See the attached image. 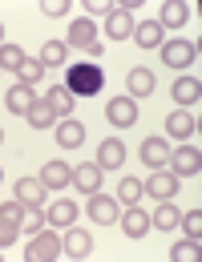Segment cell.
I'll use <instances>...</instances> for the list:
<instances>
[{"instance_id": "cell-1", "label": "cell", "mask_w": 202, "mask_h": 262, "mask_svg": "<svg viewBox=\"0 0 202 262\" xmlns=\"http://www.w3.org/2000/svg\"><path fill=\"white\" fill-rule=\"evenodd\" d=\"M101 85H105V73H101L93 61H81V65H69V77H65V89L73 97H93L101 93Z\"/></svg>"}, {"instance_id": "cell-2", "label": "cell", "mask_w": 202, "mask_h": 262, "mask_svg": "<svg viewBox=\"0 0 202 262\" xmlns=\"http://www.w3.org/2000/svg\"><path fill=\"white\" fill-rule=\"evenodd\" d=\"M57 254H61V234H53V230L33 234L25 246V262H53Z\"/></svg>"}, {"instance_id": "cell-3", "label": "cell", "mask_w": 202, "mask_h": 262, "mask_svg": "<svg viewBox=\"0 0 202 262\" xmlns=\"http://www.w3.org/2000/svg\"><path fill=\"white\" fill-rule=\"evenodd\" d=\"M174 165V178H198V169H202V154H198V145H182V149H170V162Z\"/></svg>"}, {"instance_id": "cell-4", "label": "cell", "mask_w": 202, "mask_h": 262, "mask_svg": "<svg viewBox=\"0 0 202 262\" xmlns=\"http://www.w3.org/2000/svg\"><path fill=\"white\" fill-rule=\"evenodd\" d=\"M85 214H89L97 226H113V222H117V202H113V198H105L101 190H93L89 202H85Z\"/></svg>"}, {"instance_id": "cell-5", "label": "cell", "mask_w": 202, "mask_h": 262, "mask_svg": "<svg viewBox=\"0 0 202 262\" xmlns=\"http://www.w3.org/2000/svg\"><path fill=\"white\" fill-rule=\"evenodd\" d=\"M105 117H109V125H117V129L134 125L137 121V101L134 97H113L109 105H105Z\"/></svg>"}, {"instance_id": "cell-6", "label": "cell", "mask_w": 202, "mask_h": 262, "mask_svg": "<svg viewBox=\"0 0 202 262\" xmlns=\"http://www.w3.org/2000/svg\"><path fill=\"white\" fill-rule=\"evenodd\" d=\"M105 33L113 36V40H130V33H134V16H130V4H117V8L105 16Z\"/></svg>"}, {"instance_id": "cell-7", "label": "cell", "mask_w": 202, "mask_h": 262, "mask_svg": "<svg viewBox=\"0 0 202 262\" xmlns=\"http://www.w3.org/2000/svg\"><path fill=\"white\" fill-rule=\"evenodd\" d=\"M89 49V45H97V25L89 20V16H81V20H73L69 25V36H65V49Z\"/></svg>"}, {"instance_id": "cell-8", "label": "cell", "mask_w": 202, "mask_h": 262, "mask_svg": "<svg viewBox=\"0 0 202 262\" xmlns=\"http://www.w3.org/2000/svg\"><path fill=\"white\" fill-rule=\"evenodd\" d=\"M146 194L158 198V202H170V198L178 194V178L166 173V169H154V173H150V182H146Z\"/></svg>"}, {"instance_id": "cell-9", "label": "cell", "mask_w": 202, "mask_h": 262, "mask_svg": "<svg viewBox=\"0 0 202 262\" xmlns=\"http://www.w3.org/2000/svg\"><path fill=\"white\" fill-rule=\"evenodd\" d=\"M162 61H166L170 69H186L194 61V45H190V40H166V45H162Z\"/></svg>"}, {"instance_id": "cell-10", "label": "cell", "mask_w": 202, "mask_h": 262, "mask_svg": "<svg viewBox=\"0 0 202 262\" xmlns=\"http://www.w3.org/2000/svg\"><path fill=\"white\" fill-rule=\"evenodd\" d=\"M154 85H158V81H154V73H150V69H142V65L126 73V89H130L126 97H150V93H154Z\"/></svg>"}, {"instance_id": "cell-11", "label": "cell", "mask_w": 202, "mask_h": 262, "mask_svg": "<svg viewBox=\"0 0 202 262\" xmlns=\"http://www.w3.org/2000/svg\"><path fill=\"white\" fill-rule=\"evenodd\" d=\"M61 250H65V254H73V258H85V254L93 250V238H89V230H73V226H65Z\"/></svg>"}, {"instance_id": "cell-12", "label": "cell", "mask_w": 202, "mask_h": 262, "mask_svg": "<svg viewBox=\"0 0 202 262\" xmlns=\"http://www.w3.org/2000/svg\"><path fill=\"white\" fill-rule=\"evenodd\" d=\"M45 190H49V186H45L41 178H21V182H16V202L33 210V206H41V202H45Z\"/></svg>"}, {"instance_id": "cell-13", "label": "cell", "mask_w": 202, "mask_h": 262, "mask_svg": "<svg viewBox=\"0 0 202 262\" xmlns=\"http://www.w3.org/2000/svg\"><path fill=\"white\" fill-rule=\"evenodd\" d=\"M117 222H122V234H130V238L150 234V214H146V210H137V206H126V214H122Z\"/></svg>"}, {"instance_id": "cell-14", "label": "cell", "mask_w": 202, "mask_h": 262, "mask_svg": "<svg viewBox=\"0 0 202 262\" xmlns=\"http://www.w3.org/2000/svg\"><path fill=\"white\" fill-rule=\"evenodd\" d=\"M73 186L81 190V194H93V190H101V165L97 162H85L73 169Z\"/></svg>"}, {"instance_id": "cell-15", "label": "cell", "mask_w": 202, "mask_h": 262, "mask_svg": "<svg viewBox=\"0 0 202 262\" xmlns=\"http://www.w3.org/2000/svg\"><path fill=\"white\" fill-rule=\"evenodd\" d=\"M33 101H36L33 85H12V89L4 93V105H8V113H21V117L33 109Z\"/></svg>"}, {"instance_id": "cell-16", "label": "cell", "mask_w": 202, "mask_h": 262, "mask_svg": "<svg viewBox=\"0 0 202 262\" xmlns=\"http://www.w3.org/2000/svg\"><path fill=\"white\" fill-rule=\"evenodd\" d=\"M45 218H49L53 226H61V230L73 226V222H77V202H69V198H57V202L45 210Z\"/></svg>"}, {"instance_id": "cell-17", "label": "cell", "mask_w": 202, "mask_h": 262, "mask_svg": "<svg viewBox=\"0 0 202 262\" xmlns=\"http://www.w3.org/2000/svg\"><path fill=\"white\" fill-rule=\"evenodd\" d=\"M142 162L154 165V169H162V165L170 162V145L162 137H146V141H142Z\"/></svg>"}, {"instance_id": "cell-18", "label": "cell", "mask_w": 202, "mask_h": 262, "mask_svg": "<svg viewBox=\"0 0 202 262\" xmlns=\"http://www.w3.org/2000/svg\"><path fill=\"white\" fill-rule=\"evenodd\" d=\"M41 182H45L49 190H65L69 182H73V169H69L65 162H45V169H41Z\"/></svg>"}, {"instance_id": "cell-19", "label": "cell", "mask_w": 202, "mask_h": 262, "mask_svg": "<svg viewBox=\"0 0 202 262\" xmlns=\"http://www.w3.org/2000/svg\"><path fill=\"white\" fill-rule=\"evenodd\" d=\"M65 149H77L81 141H85V125L81 121H73V117H65V121H57V133H53Z\"/></svg>"}, {"instance_id": "cell-20", "label": "cell", "mask_w": 202, "mask_h": 262, "mask_svg": "<svg viewBox=\"0 0 202 262\" xmlns=\"http://www.w3.org/2000/svg\"><path fill=\"white\" fill-rule=\"evenodd\" d=\"M186 20H190V4H182V0L162 4V16H158L162 29H178V25H186Z\"/></svg>"}, {"instance_id": "cell-21", "label": "cell", "mask_w": 202, "mask_h": 262, "mask_svg": "<svg viewBox=\"0 0 202 262\" xmlns=\"http://www.w3.org/2000/svg\"><path fill=\"white\" fill-rule=\"evenodd\" d=\"M122 162H126V145H122L117 137L101 141V149H97V165L101 169H113V165H122Z\"/></svg>"}, {"instance_id": "cell-22", "label": "cell", "mask_w": 202, "mask_h": 262, "mask_svg": "<svg viewBox=\"0 0 202 262\" xmlns=\"http://www.w3.org/2000/svg\"><path fill=\"white\" fill-rule=\"evenodd\" d=\"M134 40L142 45V49H158V45H162V25H158V20H142V25H134Z\"/></svg>"}, {"instance_id": "cell-23", "label": "cell", "mask_w": 202, "mask_h": 262, "mask_svg": "<svg viewBox=\"0 0 202 262\" xmlns=\"http://www.w3.org/2000/svg\"><path fill=\"white\" fill-rule=\"evenodd\" d=\"M45 101L53 105V113H57V117H69V113H73V105H77V101H73V93H69L65 85H53V89L45 93Z\"/></svg>"}, {"instance_id": "cell-24", "label": "cell", "mask_w": 202, "mask_h": 262, "mask_svg": "<svg viewBox=\"0 0 202 262\" xmlns=\"http://www.w3.org/2000/svg\"><path fill=\"white\" fill-rule=\"evenodd\" d=\"M198 97H202L198 77H178V81H174V101H182V105H194Z\"/></svg>"}, {"instance_id": "cell-25", "label": "cell", "mask_w": 202, "mask_h": 262, "mask_svg": "<svg viewBox=\"0 0 202 262\" xmlns=\"http://www.w3.org/2000/svg\"><path fill=\"white\" fill-rule=\"evenodd\" d=\"M25 117L33 121V129H49V125L57 121V113H53V105H49V101H41V97L33 101V109H29Z\"/></svg>"}, {"instance_id": "cell-26", "label": "cell", "mask_w": 202, "mask_h": 262, "mask_svg": "<svg viewBox=\"0 0 202 262\" xmlns=\"http://www.w3.org/2000/svg\"><path fill=\"white\" fill-rule=\"evenodd\" d=\"M166 133H174V137H190L194 133V117L186 113V109H174L166 117Z\"/></svg>"}, {"instance_id": "cell-27", "label": "cell", "mask_w": 202, "mask_h": 262, "mask_svg": "<svg viewBox=\"0 0 202 262\" xmlns=\"http://www.w3.org/2000/svg\"><path fill=\"white\" fill-rule=\"evenodd\" d=\"M178 222H182V214H178L170 202H162V206L154 210V218H150V226H158V230H174Z\"/></svg>"}, {"instance_id": "cell-28", "label": "cell", "mask_w": 202, "mask_h": 262, "mask_svg": "<svg viewBox=\"0 0 202 262\" xmlns=\"http://www.w3.org/2000/svg\"><path fill=\"white\" fill-rule=\"evenodd\" d=\"M146 194V186L137 182V178H122V186H117V202H126V206H137Z\"/></svg>"}, {"instance_id": "cell-29", "label": "cell", "mask_w": 202, "mask_h": 262, "mask_svg": "<svg viewBox=\"0 0 202 262\" xmlns=\"http://www.w3.org/2000/svg\"><path fill=\"white\" fill-rule=\"evenodd\" d=\"M41 65H65V45L61 40H45V49H41Z\"/></svg>"}, {"instance_id": "cell-30", "label": "cell", "mask_w": 202, "mask_h": 262, "mask_svg": "<svg viewBox=\"0 0 202 262\" xmlns=\"http://www.w3.org/2000/svg\"><path fill=\"white\" fill-rule=\"evenodd\" d=\"M16 73H21V85H36V81L45 77V65H41V61H33V57H25Z\"/></svg>"}, {"instance_id": "cell-31", "label": "cell", "mask_w": 202, "mask_h": 262, "mask_svg": "<svg viewBox=\"0 0 202 262\" xmlns=\"http://www.w3.org/2000/svg\"><path fill=\"white\" fill-rule=\"evenodd\" d=\"M45 222H49V218H45V214H41V210H29V206H25V218H21V230H25V234H29V238H33V234H41V230H45Z\"/></svg>"}, {"instance_id": "cell-32", "label": "cell", "mask_w": 202, "mask_h": 262, "mask_svg": "<svg viewBox=\"0 0 202 262\" xmlns=\"http://www.w3.org/2000/svg\"><path fill=\"white\" fill-rule=\"evenodd\" d=\"M198 254H202L198 238H186V242H178V246H174V262H198Z\"/></svg>"}, {"instance_id": "cell-33", "label": "cell", "mask_w": 202, "mask_h": 262, "mask_svg": "<svg viewBox=\"0 0 202 262\" xmlns=\"http://www.w3.org/2000/svg\"><path fill=\"white\" fill-rule=\"evenodd\" d=\"M21 61H25V53L16 45H0V69H21Z\"/></svg>"}, {"instance_id": "cell-34", "label": "cell", "mask_w": 202, "mask_h": 262, "mask_svg": "<svg viewBox=\"0 0 202 262\" xmlns=\"http://www.w3.org/2000/svg\"><path fill=\"white\" fill-rule=\"evenodd\" d=\"M178 226H186V238H202V210H190Z\"/></svg>"}, {"instance_id": "cell-35", "label": "cell", "mask_w": 202, "mask_h": 262, "mask_svg": "<svg viewBox=\"0 0 202 262\" xmlns=\"http://www.w3.org/2000/svg\"><path fill=\"white\" fill-rule=\"evenodd\" d=\"M16 234H21V226H16V222H8V218H0V250H8V246L16 242Z\"/></svg>"}, {"instance_id": "cell-36", "label": "cell", "mask_w": 202, "mask_h": 262, "mask_svg": "<svg viewBox=\"0 0 202 262\" xmlns=\"http://www.w3.org/2000/svg\"><path fill=\"white\" fill-rule=\"evenodd\" d=\"M0 218H8V222H16V226H21V218H25V206L12 198V202H4V206H0Z\"/></svg>"}, {"instance_id": "cell-37", "label": "cell", "mask_w": 202, "mask_h": 262, "mask_svg": "<svg viewBox=\"0 0 202 262\" xmlns=\"http://www.w3.org/2000/svg\"><path fill=\"white\" fill-rule=\"evenodd\" d=\"M113 8H117V4H105V0H85V12H89V16H109Z\"/></svg>"}, {"instance_id": "cell-38", "label": "cell", "mask_w": 202, "mask_h": 262, "mask_svg": "<svg viewBox=\"0 0 202 262\" xmlns=\"http://www.w3.org/2000/svg\"><path fill=\"white\" fill-rule=\"evenodd\" d=\"M65 0H45V16H65Z\"/></svg>"}, {"instance_id": "cell-39", "label": "cell", "mask_w": 202, "mask_h": 262, "mask_svg": "<svg viewBox=\"0 0 202 262\" xmlns=\"http://www.w3.org/2000/svg\"><path fill=\"white\" fill-rule=\"evenodd\" d=\"M85 53H89V57H93V61H101V57H105V45H101V40H97V45H89V49H85Z\"/></svg>"}, {"instance_id": "cell-40", "label": "cell", "mask_w": 202, "mask_h": 262, "mask_svg": "<svg viewBox=\"0 0 202 262\" xmlns=\"http://www.w3.org/2000/svg\"><path fill=\"white\" fill-rule=\"evenodd\" d=\"M0 36H4V25H0Z\"/></svg>"}, {"instance_id": "cell-41", "label": "cell", "mask_w": 202, "mask_h": 262, "mask_svg": "<svg viewBox=\"0 0 202 262\" xmlns=\"http://www.w3.org/2000/svg\"><path fill=\"white\" fill-rule=\"evenodd\" d=\"M0 137H4V129H0Z\"/></svg>"}]
</instances>
